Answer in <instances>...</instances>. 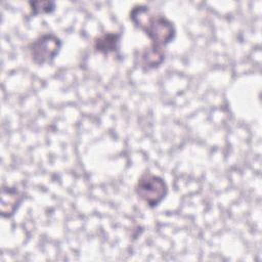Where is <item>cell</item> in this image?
<instances>
[{
	"label": "cell",
	"instance_id": "6da1fadb",
	"mask_svg": "<svg viewBox=\"0 0 262 262\" xmlns=\"http://www.w3.org/2000/svg\"><path fill=\"white\" fill-rule=\"evenodd\" d=\"M130 19L135 27L143 31L151 40L155 48H163L170 43L175 35L174 24L164 14L154 13L150 8L143 4H137L130 10Z\"/></svg>",
	"mask_w": 262,
	"mask_h": 262
},
{
	"label": "cell",
	"instance_id": "7a4b0ae2",
	"mask_svg": "<svg viewBox=\"0 0 262 262\" xmlns=\"http://www.w3.org/2000/svg\"><path fill=\"white\" fill-rule=\"evenodd\" d=\"M136 194L148 207L158 206L166 196L168 186L165 180L150 172H144L137 181L135 186Z\"/></svg>",
	"mask_w": 262,
	"mask_h": 262
},
{
	"label": "cell",
	"instance_id": "3957f363",
	"mask_svg": "<svg viewBox=\"0 0 262 262\" xmlns=\"http://www.w3.org/2000/svg\"><path fill=\"white\" fill-rule=\"evenodd\" d=\"M60 48V39L50 33L40 35L29 45L32 60L37 64H44L52 61L58 54Z\"/></svg>",
	"mask_w": 262,
	"mask_h": 262
},
{
	"label": "cell",
	"instance_id": "277c9868",
	"mask_svg": "<svg viewBox=\"0 0 262 262\" xmlns=\"http://www.w3.org/2000/svg\"><path fill=\"white\" fill-rule=\"evenodd\" d=\"M23 199V193L15 187L2 185L0 203V211L2 217H11L17 210Z\"/></svg>",
	"mask_w": 262,
	"mask_h": 262
},
{
	"label": "cell",
	"instance_id": "5b68a950",
	"mask_svg": "<svg viewBox=\"0 0 262 262\" xmlns=\"http://www.w3.org/2000/svg\"><path fill=\"white\" fill-rule=\"evenodd\" d=\"M139 64L143 70H152L158 68L165 58L163 48H155L149 46L139 53Z\"/></svg>",
	"mask_w": 262,
	"mask_h": 262
},
{
	"label": "cell",
	"instance_id": "8992f818",
	"mask_svg": "<svg viewBox=\"0 0 262 262\" xmlns=\"http://www.w3.org/2000/svg\"><path fill=\"white\" fill-rule=\"evenodd\" d=\"M121 35L118 33L107 32L98 36L94 40V49L101 53H110L116 51L119 46Z\"/></svg>",
	"mask_w": 262,
	"mask_h": 262
},
{
	"label": "cell",
	"instance_id": "52a82bcc",
	"mask_svg": "<svg viewBox=\"0 0 262 262\" xmlns=\"http://www.w3.org/2000/svg\"><path fill=\"white\" fill-rule=\"evenodd\" d=\"M29 4L34 14L49 13L55 8V3L53 1H30Z\"/></svg>",
	"mask_w": 262,
	"mask_h": 262
}]
</instances>
